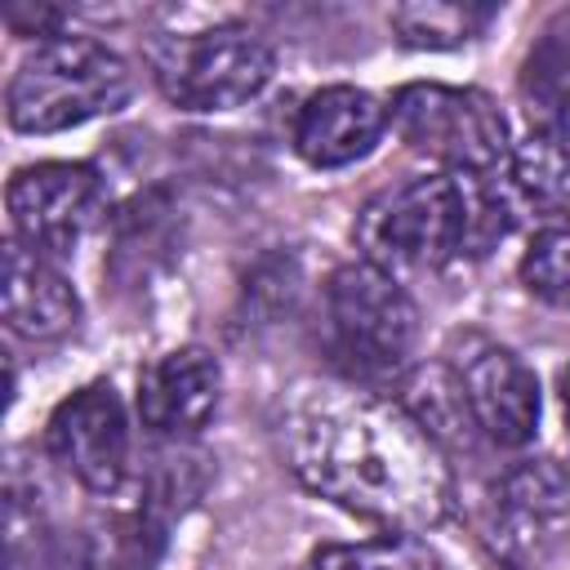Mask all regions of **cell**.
Listing matches in <instances>:
<instances>
[{
	"label": "cell",
	"instance_id": "6",
	"mask_svg": "<svg viewBox=\"0 0 570 570\" xmlns=\"http://www.w3.org/2000/svg\"><path fill=\"white\" fill-rule=\"evenodd\" d=\"M276 71L272 45L249 27L160 36L151 45L156 89L183 111H227L263 94Z\"/></svg>",
	"mask_w": 570,
	"mask_h": 570
},
{
	"label": "cell",
	"instance_id": "8",
	"mask_svg": "<svg viewBox=\"0 0 570 570\" xmlns=\"http://www.w3.org/2000/svg\"><path fill=\"white\" fill-rule=\"evenodd\" d=\"M102 196L107 191L94 165H76V160L27 165L9 178L4 191L13 240H22L36 254H71L102 214Z\"/></svg>",
	"mask_w": 570,
	"mask_h": 570
},
{
	"label": "cell",
	"instance_id": "4",
	"mask_svg": "<svg viewBox=\"0 0 570 570\" xmlns=\"http://www.w3.org/2000/svg\"><path fill=\"white\" fill-rule=\"evenodd\" d=\"M325 330L330 347L356 379L396 374L419 338V312L396 276L374 263H343L325 281Z\"/></svg>",
	"mask_w": 570,
	"mask_h": 570
},
{
	"label": "cell",
	"instance_id": "7",
	"mask_svg": "<svg viewBox=\"0 0 570 570\" xmlns=\"http://www.w3.org/2000/svg\"><path fill=\"white\" fill-rule=\"evenodd\" d=\"M481 543L508 570H539L570 539V468L525 459L508 468L481 503Z\"/></svg>",
	"mask_w": 570,
	"mask_h": 570
},
{
	"label": "cell",
	"instance_id": "18",
	"mask_svg": "<svg viewBox=\"0 0 570 570\" xmlns=\"http://www.w3.org/2000/svg\"><path fill=\"white\" fill-rule=\"evenodd\" d=\"M521 281L534 298L552 307H570V223L534 232L530 249L521 254Z\"/></svg>",
	"mask_w": 570,
	"mask_h": 570
},
{
	"label": "cell",
	"instance_id": "5",
	"mask_svg": "<svg viewBox=\"0 0 570 570\" xmlns=\"http://www.w3.org/2000/svg\"><path fill=\"white\" fill-rule=\"evenodd\" d=\"M387 120L410 151L445 165V174L494 178L512 156L508 120L481 89L405 85L392 94Z\"/></svg>",
	"mask_w": 570,
	"mask_h": 570
},
{
	"label": "cell",
	"instance_id": "9",
	"mask_svg": "<svg viewBox=\"0 0 570 570\" xmlns=\"http://www.w3.org/2000/svg\"><path fill=\"white\" fill-rule=\"evenodd\" d=\"M53 463H62L85 490L116 494L129 476V419L111 383H89L71 392L45 428Z\"/></svg>",
	"mask_w": 570,
	"mask_h": 570
},
{
	"label": "cell",
	"instance_id": "12",
	"mask_svg": "<svg viewBox=\"0 0 570 570\" xmlns=\"http://www.w3.org/2000/svg\"><path fill=\"white\" fill-rule=\"evenodd\" d=\"M503 223L525 218L548 227L570 223V134H530L494 178H485Z\"/></svg>",
	"mask_w": 570,
	"mask_h": 570
},
{
	"label": "cell",
	"instance_id": "10",
	"mask_svg": "<svg viewBox=\"0 0 570 570\" xmlns=\"http://www.w3.org/2000/svg\"><path fill=\"white\" fill-rule=\"evenodd\" d=\"M454 387L463 396L468 419L494 441V445H525L539 432V379L534 370L494 343H476L468 356H459Z\"/></svg>",
	"mask_w": 570,
	"mask_h": 570
},
{
	"label": "cell",
	"instance_id": "19",
	"mask_svg": "<svg viewBox=\"0 0 570 570\" xmlns=\"http://www.w3.org/2000/svg\"><path fill=\"white\" fill-rule=\"evenodd\" d=\"M561 405H566V423H570V365L561 370Z\"/></svg>",
	"mask_w": 570,
	"mask_h": 570
},
{
	"label": "cell",
	"instance_id": "14",
	"mask_svg": "<svg viewBox=\"0 0 570 570\" xmlns=\"http://www.w3.org/2000/svg\"><path fill=\"white\" fill-rule=\"evenodd\" d=\"M0 303H4V325L22 338H62L80 321V298L67 285V276L22 240L4 245Z\"/></svg>",
	"mask_w": 570,
	"mask_h": 570
},
{
	"label": "cell",
	"instance_id": "17",
	"mask_svg": "<svg viewBox=\"0 0 570 570\" xmlns=\"http://www.w3.org/2000/svg\"><path fill=\"white\" fill-rule=\"evenodd\" d=\"M312 570H441V561L414 534H383V539H365V543L316 548Z\"/></svg>",
	"mask_w": 570,
	"mask_h": 570
},
{
	"label": "cell",
	"instance_id": "1",
	"mask_svg": "<svg viewBox=\"0 0 570 570\" xmlns=\"http://www.w3.org/2000/svg\"><path fill=\"white\" fill-rule=\"evenodd\" d=\"M281 450L321 499L396 530H428L450 512V468L436 436L383 396L303 383L281 414Z\"/></svg>",
	"mask_w": 570,
	"mask_h": 570
},
{
	"label": "cell",
	"instance_id": "16",
	"mask_svg": "<svg viewBox=\"0 0 570 570\" xmlns=\"http://www.w3.org/2000/svg\"><path fill=\"white\" fill-rule=\"evenodd\" d=\"M490 9L476 4H450V0H414L392 9V31L410 49H454L481 31Z\"/></svg>",
	"mask_w": 570,
	"mask_h": 570
},
{
	"label": "cell",
	"instance_id": "15",
	"mask_svg": "<svg viewBox=\"0 0 570 570\" xmlns=\"http://www.w3.org/2000/svg\"><path fill=\"white\" fill-rule=\"evenodd\" d=\"M521 107L534 134H570V27H548L525 53Z\"/></svg>",
	"mask_w": 570,
	"mask_h": 570
},
{
	"label": "cell",
	"instance_id": "13",
	"mask_svg": "<svg viewBox=\"0 0 570 570\" xmlns=\"http://www.w3.org/2000/svg\"><path fill=\"white\" fill-rule=\"evenodd\" d=\"M218 361L205 347H178L138 374V414L160 436H196L218 410Z\"/></svg>",
	"mask_w": 570,
	"mask_h": 570
},
{
	"label": "cell",
	"instance_id": "2",
	"mask_svg": "<svg viewBox=\"0 0 570 570\" xmlns=\"http://www.w3.org/2000/svg\"><path fill=\"white\" fill-rule=\"evenodd\" d=\"M485 232H503V214L485 178L463 174H423L387 187L356 214L352 227L365 263L383 267L387 276L436 272Z\"/></svg>",
	"mask_w": 570,
	"mask_h": 570
},
{
	"label": "cell",
	"instance_id": "11",
	"mask_svg": "<svg viewBox=\"0 0 570 570\" xmlns=\"http://www.w3.org/2000/svg\"><path fill=\"white\" fill-rule=\"evenodd\" d=\"M387 129V107L356 85L316 89L294 116V151L312 169H343L379 147Z\"/></svg>",
	"mask_w": 570,
	"mask_h": 570
},
{
	"label": "cell",
	"instance_id": "3",
	"mask_svg": "<svg viewBox=\"0 0 570 570\" xmlns=\"http://www.w3.org/2000/svg\"><path fill=\"white\" fill-rule=\"evenodd\" d=\"M129 67L94 36H49L18 62L4 116L18 134H62L129 102Z\"/></svg>",
	"mask_w": 570,
	"mask_h": 570
}]
</instances>
